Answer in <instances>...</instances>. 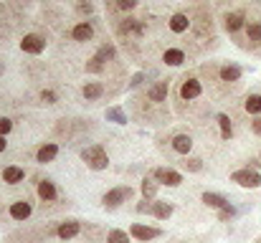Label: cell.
I'll return each mask as SVG.
<instances>
[{"instance_id":"obj_27","label":"cell","mask_w":261,"mask_h":243,"mask_svg":"<svg viewBox=\"0 0 261 243\" xmlns=\"http://www.w3.org/2000/svg\"><path fill=\"white\" fill-rule=\"evenodd\" d=\"M96 59H99L101 64H107V61H114V59H117V51H114V46H101V48L96 51Z\"/></svg>"},{"instance_id":"obj_5","label":"cell","mask_w":261,"mask_h":243,"mask_svg":"<svg viewBox=\"0 0 261 243\" xmlns=\"http://www.w3.org/2000/svg\"><path fill=\"white\" fill-rule=\"evenodd\" d=\"M20 48H23L25 53L38 56V53H43V51H46V38H41V36H36V33H28V36L20 41Z\"/></svg>"},{"instance_id":"obj_20","label":"cell","mask_w":261,"mask_h":243,"mask_svg":"<svg viewBox=\"0 0 261 243\" xmlns=\"http://www.w3.org/2000/svg\"><path fill=\"white\" fill-rule=\"evenodd\" d=\"M173 150L175 152H180V155H188L190 150H193V140L188 137V134H177L173 140Z\"/></svg>"},{"instance_id":"obj_19","label":"cell","mask_w":261,"mask_h":243,"mask_svg":"<svg viewBox=\"0 0 261 243\" xmlns=\"http://www.w3.org/2000/svg\"><path fill=\"white\" fill-rule=\"evenodd\" d=\"M163 61H165L168 66H180V64L185 61V51H180V48H168V51L163 53Z\"/></svg>"},{"instance_id":"obj_9","label":"cell","mask_w":261,"mask_h":243,"mask_svg":"<svg viewBox=\"0 0 261 243\" xmlns=\"http://www.w3.org/2000/svg\"><path fill=\"white\" fill-rule=\"evenodd\" d=\"M168 89H170V81H168V79H160L158 84H155V86H150V89H147V99L160 104V101H165V96H168Z\"/></svg>"},{"instance_id":"obj_18","label":"cell","mask_w":261,"mask_h":243,"mask_svg":"<svg viewBox=\"0 0 261 243\" xmlns=\"http://www.w3.org/2000/svg\"><path fill=\"white\" fill-rule=\"evenodd\" d=\"M190 23H193V20H190L185 13H175L168 25H170V31H173V33H185V31L190 28Z\"/></svg>"},{"instance_id":"obj_40","label":"cell","mask_w":261,"mask_h":243,"mask_svg":"<svg viewBox=\"0 0 261 243\" xmlns=\"http://www.w3.org/2000/svg\"><path fill=\"white\" fill-rule=\"evenodd\" d=\"M5 147H8V142H5V137H0V152H5Z\"/></svg>"},{"instance_id":"obj_13","label":"cell","mask_w":261,"mask_h":243,"mask_svg":"<svg viewBox=\"0 0 261 243\" xmlns=\"http://www.w3.org/2000/svg\"><path fill=\"white\" fill-rule=\"evenodd\" d=\"M223 25H226V31H231V33L241 31V28H244V13H241V10L226 13V15H223Z\"/></svg>"},{"instance_id":"obj_38","label":"cell","mask_w":261,"mask_h":243,"mask_svg":"<svg viewBox=\"0 0 261 243\" xmlns=\"http://www.w3.org/2000/svg\"><path fill=\"white\" fill-rule=\"evenodd\" d=\"M142 79H145V74H137L135 79L129 81V86H132V89H135V86H140V84H142Z\"/></svg>"},{"instance_id":"obj_33","label":"cell","mask_w":261,"mask_h":243,"mask_svg":"<svg viewBox=\"0 0 261 243\" xmlns=\"http://www.w3.org/2000/svg\"><path fill=\"white\" fill-rule=\"evenodd\" d=\"M87 71H89V74H99V71H104V64H101V61L94 56V59L87 64Z\"/></svg>"},{"instance_id":"obj_4","label":"cell","mask_w":261,"mask_h":243,"mask_svg":"<svg viewBox=\"0 0 261 243\" xmlns=\"http://www.w3.org/2000/svg\"><path fill=\"white\" fill-rule=\"evenodd\" d=\"M152 177L160 180V182L168 185V187H177V185L182 182V175H180L177 170H170V167H158V170H152Z\"/></svg>"},{"instance_id":"obj_1","label":"cell","mask_w":261,"mask_h":243,"mask_svg":"<svg viewBox=\"0 0 261 243\" xmlns=\"http://www.w3.org/2000/svg\"><path fill=\"white\" fill-rule=\"evenodd\" d=\"M82 160L87 162V167L91 170H107V165H109V157H107V152H104V147L101 145H89L82 150Z\"/></svg>"},{"instance_id":"obj_30","label":"cell","mask_w":261,"mask_h":243,"mask_svg":"<svg viewBox=\"0 0 261 243\" xmlns=\"http://www.w3.org/2000/svg\"><path fill=\"white\" fill-rule=\"evenodd\" d=\"M182 167H185V170H190V172H200V170H203V160H200V157H188V155H185Z\"/></svg>"},{"instance_id":"obj_15","label":"cell","mask_w":261,"mask_h":243,"mask_svg":"<svg viewBox=\"0 0 261 243\" xmlns=\"http://www.w3.org/2000/svg\"><path fill=\"white\" fill-rule=\"evenodd\" d=\"M38 198H41V200H46V203L56 200V198H59L56 185H54L51 180H41V182H38Z\"/></svg>"},{"instance_id":"obj_32","label":"cell","mask_w":261,"mask_h":243,"mask_svg":"<svg viewBox=\"0 0 261 243\" xmlns=\"http://www.w3.org/2000/svg\"><path fill=\"white\" fill-rule=\"evenodd\" d=\"M76 10H79L82 15H91V13H94V5H91V0H79V3H76Z\"/></svg>"},{"instance_id":"obj_2","label":"cell","mask_w":261,"mask_h":243,"mask_svg":"<svg viewBox=\"0 0 261 243\" xmlns=\"http://www.w3.org/2000/svg\"><path fill=\"white\" fill-rule=\"evenodd\" d=\"M132 187L129 185H119V187H114V190H109V193H104V198H101V205L104 208H109V210H114V208H119L122 203H127L129 198H132Z\"/></svg>"},{"instance_id":"obj_10","label":"cell","mask_w":261,"mask_h":243,"mask_svg":"<svg viewBox=\"0 0 261 243\" xmlns=\"http://www.w3.org/2000/svg\"><path fill=\"white\" fill-rule=\"evenodd\" d=\"M71 38H74V41H79V43H87V41H91V38H94V28H91V23H89V20H82L79 25H74Z\"/></svg>"},{"instance_id":"obj_16","label":"cell","mask_w":261,"mask_h":243,"mask_svg":"<svg viewBox=\"0 0 261 243\" xmlns=\"http://www.w3.org/2000/svg\"><path fill=\"white\" fill-rule=\"evenodd\" d=\"M82 94H84V99H87V101H96V99H101V96H104V86H101L99 81H87V84H84V89H82Z\"/></svg>"},{"instance_id":"obj_23","label":"cell","mask_w":261,"mask_h":243,"mask_svg":"<svg viewBox=\"0 0 261 243\" xmlns=\"http://www.w3.org/2000/svg\"><path fill=\"white\" fill-rule=\"evenodd\" d=\"M244 106H246L249 114H261V94H249Z\"/></svg>"},{"instance_id":"obj_7","label":"cell","mask_w":261,"mask_h":243,"mask_svg":"<svg viewBox=\"0 0 261 243\" xmlns=\"http://www.w3.org/2000/svg\"><path fill=\"white\" fill-rule=\"evenodd\" d=\"M79 231H82L79 221H64V223L56 228V236H59L61 241H71V238L79 236Z\"/></svg>"},{"instance_id":"obj_25","label":"cell","mask_w":261,"mask_h":243,"mask_svg":"<svg viewBox=\"0 0 261 243\" xmlns=\"http://www.w3.org/2000/svg\"><path fill=\"white\" fill-rule=\"evenodd\" d=\"M107 119L114 122V124H127V114H124L119 106H109V109H107Z\"/></svg>"},{"instance_id":"obj_28","label":"cell","mask_w":261,"mask_h":243,"mask_svg":"<svg viewBox=\"0 0 261 243\" xmlns=\"http://www.w3.org/2000/svg\"><path fill=\"white\" fill-rule=\"evenodd\" d=\"M155 193H158V182L152 177H145L142 180V195H145V200L147 198H155Z\"/></svg>"},{"instance_id":"obj_22","label":"cell","mask_w":261,"mask_h":243,"mask_svg":"<svg viewBox=\"0 0 261 243\" xmlns=\"http://www.w3.org/2000/svg\"><path fill=\"white\" fill-rule=\"evenodd\" d=\"M241 79V69L239 66H221V81H226V84H233V81Z\"/></svg>"},{"instance_id":"obj_34","label":"cell","mask_w":261,"mask_h":243,"mask_svg":"<svg viewBox=\"0 0 261 243\" xmlns=\"http://www.w3.org/2000/svg\"><path fill=\"white\" fill-rule=\"evenodd\" d=\"M10 129H13V122L8 117H0V137H5Z\"/></svg>"},{"instance_id":"obj_35","label":"cell","mask_w":261,"mask_h":243,"mask_svg":"<svg viewBox=\"0 0 261 243\" xmlns=\"http://www.w3.org/2000/svg\"><path fill=\"white\" fill-rule=\"evenodd\" d=\"M41 101H43V104H56V91L46 89V91L41 94Z\"/></svg>"},{"instance_id":"obj_21","label":"cell","mask_w":261,"mask_h":243,"mask_svg":"<svg viewBox=\"0 0 261 243\" xmlns=\"http://www.w3.org/2000/svg\"><path fill=\"white\" fill-rule=\"evenodd\" d=\"M203 203L208 205V208H226L228 205V200L223 198V195H218V193H203Z\"/></svg>"},{"instance_id":"obj_36","label":"cell","mask_w":261,"mask_h":243,"mask_svg":"<svg viewBox=\"0 0 261 243\" xmlns=\"http://www.w3.org/2000/svg\"><path fill=\"white\" fill-rule=\"evenodd\" d=\"M137 5V0H117V8L119 10H132Z\"/></svg>"},{"instance_id":"obj_39","label":"cell","mask_w":261,"mask_h":243,"mask_svg":"<svg viewBox=\"0 0 261 243\" xmlns=\"http://www.w3.org/2000/svg\"><path fill=\"white\" fill-rule=\"evenodd\" d=\"M145 210H150V203H147V200H145V203H140V205H137V213H145Z\"/></svg>"},{"instance_id":"obj_6","label":"cell","mask_w":261,"mask_h":243,"mask_svg":"<svg viewBox=\"0 0 261 243\" xmlns=\"http://www.w3.org/2000/svg\"><path fill=\"white\" fill-rule=\"evenodd\" d=\"M200 91H203V86H200V81L195 79V76H190V79H182L180 84V99H198L200 96Z\"/></svg>"},{"instance_id":"obj_29","label":"cell","mask_w":261,"mask_h":243,"mask_svg":"<svg viewBox=\"0 0 261 243\" xmlns=\"http://www.w3.org/2000/svg\"><path fill=\"white\" fill-rule=\"evenodd\" d=\"M107 243H129V236H127L124 231H117V228H114V231L107 233Z\"/></svg>"},{"instance_id":"obj_24","label":"cell","mask_w":261,"mask_h":243,"mask_svg":"<svg viewBox=\"0 0 261 243\" xmlns=\"http://www.w3.org/2000/svg\"><path fill=\"white\" fill-rule=\"evenodd\" d=\"M246 38L251 43H261V20H251L246 25Z\"/></svg>"},{"instance_id":"obj_31","label":"cell","mask_w":261,"mask_h":243,"mask_svg":"<svg viewBox=\"0 0 261 243\" xmlns=\"http://www.w3.org/2000/svg\"><path fill=\"white\" fill-rule=\"evenodd\" d=\"M233 215H236V208H233L231 203H228L226 208H221V210H218V221H221V223H226V221H231Z\"/></svg>"},{"instance_id":"obj_11","label":"cell","mask_w":261,"mask_h":243,"mask_svg":"<svg viewBox=\"0 0 261 243\" xmlns=\"http://www.w3.org/2000/svg\"><path fill=\"white\" fill-rule=\"evenodd\" d=\"M31 210H33V208H31L28 200H15V203L10 205V218H13V221H25V218L31 215Z\"/></svg>"},{"instance_id":"obj_17","label":"cell","mask_w":261,"mask_h":243,"mask_svg":"<svg viewBox=\"0 0 261 243\" xmlns=\"http://www.w3.org/2000/svg\"><path fill=\"white\" fill-rule=\"evenodd\" d=\"M56 155H59V145H54V142H48V145H43V147H38V152H36V160L41 162V165H46V162L56 160Z\"/></svg>"},{"instance_id":"obj_14","label":"cell","mask_w":261,"mask_h":243,"mask_svg":"<svg viewBox=\"0 0 261 243\" xmlns=\"http://www.w3.org/2000/svg\"><path fill=\"white\" fill-rule=\"evenodd\" d=\"M23 177H25V170L18 167V165H10V167L3 170V180L8 185H18V182H23Z\"/></svg>"},{"instance_id":"obj_3","label":"cell","mask_w":261,"mask_h":243,"mask_svg":"<svg viewBox=\"0 0 261 243\" xmlns=\"http://www.w3.org/2000/svg\"><path fill=\"white\" fill-rule=\"evenodd\" d=\"M231 180L239 182L241 187H251V190L261 185V175L256 172V170H251V167H246V170H236V172L231 175Z\"/></svg>"},{"instance_id":"obj_37","label":"cell","mask_w":261,"mask_h":243,"mask_svg":"<svg viewBox=\"0 0 261 243\" xmlns=\"http://www.w3.org/2000/svg\"><path fill=\"white\" fill-rule=\"evenodd\" d=\"M251 129H254V134H259L261 137V117H256V119L251 122Z\"/></svg>"},{"instance_id":"obj_26","label":"cell","mask_w":261,"mask_h":243,"mask_svg":"<svg viewBox=\"0 0 261 243\" xmlns=\"http://www.w3.org/2000/svg\"><path fill=\"white\" fill-rule=\"evenodd\" d=\"M218 124H221V137H223V140H231V137H233V127H231L228 114H218Z\"/></svg>"},{"instance_id":"obj_8","label":"cell","mask_w":261,"mask_h":243,"mask_svg":"<svg viewBox=\"0 0 261 243\" xmlns=\"http://www.w3.org/2000/svg\"><path fill=\"white\" fill-rule=\"evenodd\" d=\"M129 233H132L137 241H152V238H158V236H160V228H150V226L135 223V226L129 228Z\"/></svg>"},{"instance_id":"obj_12","label":"cell","mask_w":261,"mask_h":243,"mask_svg":"<svg viewBox=\"0 0 261 243\" xmlns=\"http://www.w3.org/2000/svg\"><path fill=\"white\" fill-rule=\"evenodd\" d=\"M173 203H168V200H158V203H152L150 205V213L155 215V218H160V221H168L170 215H173Z\"/></svg>"}]
</instances>
